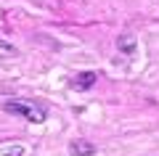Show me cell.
<instances>
[{"label":"cell","mask_w":159,"mask_h":156,"mask_svg":"<svg viewBox=\"0 0 159 156\" xmlns=\"http://www.w3.org/2000/svg\"><path fill=\"white\" fill-rule=\"evenodd\" d=\"M19 50L13 48L11 42H6V40H0V58H16Z\"/></svg>","instance_id":"277c9868"},{"label":"cell","mask_w":159,"mask_h":156,"mask_svg":"<svg viewBox=\"0 0 159 156\" xmlns=\"http://www.w3.org/2000/svg\"><path fill=\"white\" fill-rule=\"evenodd\" d=\"M3 111H6V114H13V117H19V119H27V122H34V124L45 122V117H48L43 106H37L34 100H27V98L6 100V103H3Z\"/></svg>","instance_id":"6da1fadb"},{"label":"cell","mask_w":159,"mask_h":156,"mask_svg":"<svg viewBox=\"0 0 159 156\" xmlns=\"http://www.w3.org/2000/svg\"><path fill=\"white\" fill-rule=\"evenodd\" d=\"M133 45H135V37H133V34H127V37L119 40V48L122 50H133Z\"/></svg>","instance_id":"8992f818"},{"label":"cell","mask_w":159,"mask_h":156,"mask_svg":"<svg viewBox=\"0 0 159 156\" xmlns=\"http://www.w3.org/2000/svg\"><path fill=\"white\" fill-rule=\"evenodd\" d=\"M98 74L96 72H77L72 79H69V87L72 90H90L93 85H96Z\"/></svg>","instance_id":"7a4b0ae2"},{"label":"cell","mask_w":159,"mask_h":156,"mask_svg":"<svg viewBox=\"0 0 159 156\" xmlns=\"http://www.w3.org/2000/svg\"><path fill=\"white\" fill-rule=\"evenodd\" d=\"M69 154L72 156H93L96 154V145L90 140H72L69 143Z\"/></svg>","instance_id":"3957f363"},{"label":"cell","mask_w":159,"mask_h":156,"mask_svg":"<svg viewBox=\"0 0 159 156\" xmlns=\"http://www.w3.org/2000/svg\"><path fill=\"white\" fill-rule=\"evenodd\" d=\"M24 148L21 145H0V156H21Z\"/></svg>","instance_id":"5b68a950"}]
</instances>
